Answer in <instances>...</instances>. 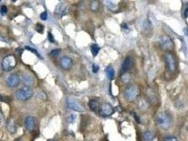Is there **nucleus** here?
<instances>
[{
	"label": "nucleus",
	"instance_id": "f257e3e1",
	"mask_svg": "<svg viewBox=\"0 0 188 141\" xmlns=\"http://www.w3.org/2000/svg\"><path fill=\"white\" fill-rule=\"evenodd\" d=\"M157 123L163 130H168L171 126V118L166 112H161L157 116Z\"/></svg>",
	"mask_w": 188,
	"mask_h": 141
},
{
	"label": "nucleus",
	"instance_id": "f03ea898",
	"mask_svg": "<svg viewBox=\"0 0 188 141\" xmlns=\"http://www.w3.org/2000/svg\"><path fill=\"white\" fill-rule=\"evenodd\" d=\"M16 66V59L12 54L5 56L1 61V67L5 71H10Z\"/></svg>",
	"mask_w": 188,
	"mask_h": 141
},
{
	"label": "nucleus",
	"instance_id": "7ed1b4c3",
	"mask_svg": "<svg viewBox=\"0 0 188 141\" xmlns=\"http://www.w3.org/2000/svg\"><path fill=\"white\" fill-rule=\"evenodd\" d=\"M139 93V88L135 85H131L126 88L124 91V97L129 102H134Z\"/></svg>",
	"mask_w": 188,
	"mask_h": 141
},
{
	"label": "nucleus",
	"instance_id": "20e7f679",
	"mask_svg": "<svg viewBox=\"0 0 188 141\" xmlns=\"http://www.w3.org/2000/svg\"><path fill=\"white\" fill-rule=\"evenodd\" d=\"M16 98L21 101H26L32 98L33 91L31 88L26 86L22 89L19 90L16 93Z\"/></svg>",
	"mask_w": 188,
	"mask_h": 141
},
{
	"label": "nucleus",
	"instance_id": "39448f33",
	"mask_svg": "<svg viewBox=\"0 0 188 141\" xmlns=\"http://www.w3.org/2000/svg\"><path fill=\"white\" fill-rule=\"evenodd\" d=\"M161 48L165 51H170L173 49L174 43L172 39L168 35H162L159 39Z\"/></svg>",
	"mask_w": 188,
	"mask_h": 141
},
{
	"label": "nucleus",
	"instance_id": "423d86ee",
	"mask_svg": "<svg viewBox=\"0 0 188 141\" xmlns=\"http://www.w3.org/2000/svg\"><path fill=\"white\" fill-rule=\"evenodd\" d=\"M165 61L168 69L170 72H175L177 68V63L175 57L171 53H168L165 56Z\"/></svg>",
	"mask_w": 188,
	"mask_h": 141
},
{
	"label": "nucleus",
	"instance_id": "0eeeda50",
	"mask_svg": "<svg viewBox=\"0 0 188 141\" xmlns=\"http://www.w3.org/2000/svg\"><path fill=\"white\" fill-rule=\"evenodd\" d=\"M66 103H67L68 107L74 111L79 112H82L85 111V108H84V106L80 102L77 101V100H74V99L69 98L66 100Z\"/></svg>",
	"mask_w": 188,
	"mask_h": 141
},
{
	"label": "nucleus",
	"instance_id": "6e6552de",
	"mask_svg": "<svg viewBox=\"0 0 188 141\" xmlns=\"http://www.w3.org/2000/svg\"><path fill=\"white\" fill-rule=\"evenodd\" d=\"M113 113L114 109L112 108L111 105H110L109 103H104L103 105H102L99 109V114L101 116H104V117L111 116Z\"/></svg>",
	"mask_w": 188,
	"mask_h": 141
},
{
	"label": "nucleus",
	"instance_id": "1a4fd4ad",
	"mask_svg": "<svg viewBox=\"0 0 188 141\" xmlns=\"http://www.w3.org/2000/svg\"><path fill=\"white\" fill-rule=\"evenodd\" d=\"M20 78L17 74L12 73L6 79V84L10 88H16L20 83Z\"/></svg>",
	"mask_w": 188,
	"mask_h": 141
},
{
	"label": "nucleus",
	"instance_id": "9d476101",
	"mask_svg": "<svg viewBox=\"0 0 188 141\" xmlns=\"http://www.w3.org/2000/svg\"><path fill=\"white\" fill-rule=\"evenodd\" d=\"M133 59L131 56H127L125 58L124 61H123L122 68H121V70H122V73H126L127 70H129L133 66Z\"/></svg>",
	"mask_w": 188,
	"mask_h": 141
},
{
	"label": "nucleus",
	"instance_id": "9b49d317",
	"mask_svg": "<svg viewBox=\"0 0 188 141\" xmlns=\"http://www.w3.org/2000/svg\"><path fill=\"white\" fill-rule=\"evenodd\" d=\"M60 65L61 68H63L64 69L68 70L69 68H71L73 65V61L72 59L69 56H63L61 59L60 61Z\"/></svg>",
	"mask_w": 188,
	"mask_h": 141
},
{
	"label": "nucleus",
	"instance_id": "f8f14e48",
	"mask_svg": "<svg viewBox=\"0 0 188 141\" xmlns=\"http://www.w3.org/2000/svg\"><path fill=\"white\" fill-rule=\"evenodd\" d=\"M6 129L11 133H15L17 130V126L16 121L14 119H9L6 121Z\"/></svg>",
	"mask_w": 188,
	"mask_h": 141
},
{
	"label": "nucleus",
	"instance_id": "ddd939ff",
	"mask_svg": "<svg viewBox=\"0 0 188 141\" xmlns=\"http://www.w3.org/2000/svg\"><path fill=\"white\" fill-rule=\"evenodd\" d=\"M25 125L26 128L30 131H32L34 130L35 127H36V121H35V119L33 116H27L26 118L25 121Z\"/></svg>",
	"mask_w": 188,
	"mask_h": 141
},
{
	"label": "nucleus",
	"instance_id": "4468645a",
	"mask_svg": "<svg viewBox=\"0 0 188 141\" xmlns=\"http://www.w3.org/2000/svg\"><path fill=\"white\" fill-rule=\"evenodd\" d=\"M23 82H24V85H26L27 87H29V86H31L33 84L34 80H33L32 75H29V74H25L23 76Z\"/></svg>",
	"mask_w": 188,
	"mask_h": 141
},
{
	"label": "nucleus",
	"instance_id": "2eb2a0df",
	"mask_svg": "<svg viewBox=\"0 0 188 141\" xmlns=\"http://www.w3.org/2000/svg\"><path fill=\"white\" fill-rule=\"evenodd\" d=\"M89 107H90V109L93 111V112H98V111H99V109H100L99 103H98V102L96 101V100H90V102H89Z\"/></svg>",
	"mask_w": 188,
	"mask_h": 141
},
{
	"label": "nucleus",
	"instance_id": "dca6fc26",
	"mask_svg": "<svg viewBox=\"0 0 188 141\" xmlns=\"http://www.w3.org/2000/svg\"><path fill=\"white\" fill-rule=\"evenodd\" d=\"M144 141H154V135L151 130H146L143 134Z\"/></svg>",
	"mask_w": 188,
	"mask_h": 141
},
{
	"label": "nucleus",
	"instance_id": "f3484780",
	"mask_svg": "<svg viewBox=\"0 0 188 141\" xmlns=\"http://www.w3.org/2000/svg\"><path fill=\"white\" fill-rule=\"evenodd\" d=\"M105 72H106L107 76L110 80H112L114 78V77H115V70L112 66L108 67L106 70H105Z\"/></svg>",
	"mask_w": 188,
	"mask_h": 141
},
{
	"label": "nucleus",
	"instance_id": "a211bd4d",
	"mask_svg": "<svg viewBox=\"0 0 188 141\" xmlns=\"http://www.w3.org/2000/svg\"><path fill=\"white\" fill-rule=\"evenodd\" d=\"M100 49H101L100 47L98 45H96V44H93V45H91V53H92V54L94 56H96L98 54Z\"/></svg>",
	"mask_w": 188,
	"mask_h": 141
},
{
	"label": "nucleus",
	"instance_id": "6ab92c4d",
	"mask_svg": "<svg viewBox=\"0 0 188 141\" xmlns=\"http://www.w3.org/2000/svg\"><path fill=\"white\" fill-rule=\"evenodd\" d=\"M105 2H106V5L108 6V7L109 9H110L114 10V9H115L116 8H117V6H116L115 4L112 3V1H105Z\"/></svg>",
	"mask_w": 188,
	"mask_h": 141
},
{
	"label": "nucleus",
	"instance_id": "aec40b11",
	"mask_svg": "<svg viewBox=\"0 0 188 141\" xmlns=\"http://www.w3.org/2000/svg\"><path fill=\"white\" fill-rule=\"evenodd\" d=\"M60 52H61V49H53V50L50 52V55L51 56H52V57H56V56H57L59 54H60Z\"/></svg>",
	"mask_w": 188,
	"mask_h": 141
},
{
	"label": "nucleus",
	"instance_id": "412c9836",
	"mask_svg": "<svg viewBox=\"0 0 188 141\" xmlns=\"http://www.w3.org/2000/svg\"><path fill=\"white\" fill-rule=\"evenodd\" d=\"M76 115L75 114H70L69 116H68V120L71 123H74L76 121Z\"/></svg>",
	"mask_w": 188,
	"mask_h": 141
},
{
	"label": "nucleus",
	"instance_id": "4be33fe9",
	"mask_svg": "<svg viewBox=\"0 0 188 141\" xmlns=\"http://www.w3.org/2000/svg\"><path fill=\"white\" fill-rule=\"evenodd\" d=\"M36 30L38 33H43V31H44V26L42 24H38L36 25Z\"/></svg>",
	"mask_w": 188,
	"mask_h": 141
},
{
	"label": "nucleus",
	"instance_id": "5701e85b",
	"mask_svg": "<svg viewBox=\"0 0 188 141\" xmlns=\"http://www.w3.org/2000/svg\"><path fill=\"white\" fill-rule=\"evenodd\" d=\"M98 6H99V4L97 1H93L92 3L91 4V10L93 11H96L98 9Z\"/></svg>",
	"mask_w": 188,
	"mask_h": 141
},
{
	"label": "nucleus",
	"instance_id": "b1692460",
	"mask_svg": "<svg viewBox=\"0 0 188 141\" xmlns=\"http://www.w3.org/2000/svg\"><path fill=\"white\" fill-rule=\"evenodd\" d=\"M25 49H27V50H29V51H31V52H33V53H35V54H36L37 56H40V54H38V52H37V51L36 50V49H33V48H31V47H29V46H26L25 47Z\"/></svg>",
	"mask_w": 188,
	"mask_h": 141
},
{
	"label": "nucleus",
	"instance_id": "393cba45",
	"mask_svg": "<svg viewBox=\"0 0 188 141\" xmlns=\"http://www.w3.org/2000/svg\"><path fill=\"white\" fill-rule=\"evenodd\" d=\"M164 141H178V140L174 136H167L164 138Z\"/></svg>",
	"mask_w": 188,
	"mask_h": 141
},
{
	"label": "nucleus",
	"instance_id": "a878e982",
	"mask_svg": "<svg viewBox=\"0 0 188 141\" xmlns=\"http://www.w3.org/2000/svg\"><path fill=\"white\" fill-rule=\"evenodd\" d=\"M0 12H1V15L4 16L7 13V8L6 6H2L1 7V9H0Z\"/></svg>",
	"mask_w": 188,
	"mask_h": 141
},
{
	"label": "nucleus",
	"instance_id": "bb28decb",
	"mask_svg": "<svg viewBox=\"0 0 188 141\" xmlns=\"http://www.w3.org/2000/svg\"><path fill=\"white\" fill-rule=\"evenodd\" d=\"M40 19L43 21H46L47 19V13L46 11H44L40 14Z\"/></svg>",
	"mask_w": 188,
	"mask_h": 141
},
{
	"label": "nucleus",
	"instance_id": "cd10ccee",
	"mask_svg": "<svg viewBox=\"0 0 188 141\" xmlns=\"http://www.w3.org/2000/svg\"><path fill=\"white\" fill-rule=\"evenodd\" d=\"M92 70L94 73H97L98 70H99V66H98L97 64H95L94 63V64H93L92 66Z\"/></svg>",
	"mask_w": 188,
	"mask_h": 141
},
{
	"label": "nucleus",
	"instance_id": "c85d7f7f",
	"mask_svg": "<svg viewBox=\"0 0 188 141\" xmlns=\"http://www.w3.org/2000/svg\"><path fill=\"white\" fill-rule=\"evenodd\" d=\"M48 40H49V41H50V42H52V43H54V39L53 35H52V33H48Z\"/></svg>",
	"mask_w": 188,
	"mask_h": 141
},
{
	"label": "nucleus",
	"instance_id": "c756f323",
	"mask_svg": "<svg viewBox=\"0 0 188 141\" xmlns=\"http://www.w3.org/2000/svg\"><path fill=\"white\" fill-rule=\"evenodd\" d=\"M9 100V98L8 97H4V96H0V101H2V102H8Z\"/></svg>",
	"mask_w": 188,
	"mask_h": 141
},
{
	"label": "nucleus",
	"instance_id": "7c9ffc66",
	"mask_svg": "<svg viewBox=\"0 0 188 141\" xmlns=\"http://www.w3.org/2000/svg\"><path fill=\"white\" fill-rule=\"evenodd\" d=\"M3 119H4V115H3V113L1 112V111L0 110V123L2 121Z\"/></svg>",
	"mask_w": 188,
	"mask_h": 141
},
{
	"label": "nucleus",
	"instance_id": "2f4dec72",
	"mask_svg": "<svg viewBox=\"0 0 188 141\" xmlns=\"http://www.w3.org/2000/svg\"><path fill=\"white\" fill-rule=\"evenodd\" d=\"M184 17L187 18L188 17V7H187L185 11H184Z\"/></svg>",
	"mask_w": 188,
	"mask_h": 141
},
{
	"label": "nucleus",
	"instance_id": "473e14b6",
	"mask_svg": "<svg viewBox=\"0 0 188 141\" xmlns=\"http://www.w3.org/2000/svg\"><path fill=\"white\" fill-rule=\"evenodd\" d=\"M184 33H185L186 35H188V28H185V29H184Z\"/></svg>",
	"mask_w": 188,
	"mask_h": 141
},
{
	"label": "nucleus",
	"instance_id": "72a5a7b5",
	"mask_svg": "<svg viewBox=\"0 0 188 141\" xmlns=\"http://www.w3.org/2000/svg\"><path fill=\"white\" fill-rule=\"evenodd\" d=\"M187 130H188V126H187Z\"/></svg>",
	"mask_w": 188,
	"mask_h": 141
}]
</instances>
